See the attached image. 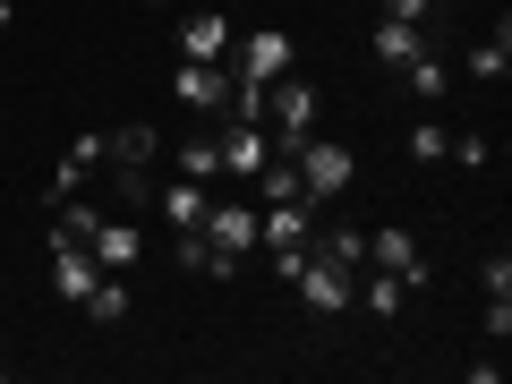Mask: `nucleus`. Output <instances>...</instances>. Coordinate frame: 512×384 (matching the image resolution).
<instances>
[{
	"label": "nucleus",
	"instance_id": "obj_1",
	"mask_svg": "<svg viewBox=\"0 0 512 384\" xmlns=\"http://www.w3.org/2000/svg\"><path fill=\"white\" fill-rule=\"evenodd\" d=\"M291 171H299V197H308V205L342 197V188L359 180V163H350V146H333V137H299V146H291Z\"/></svg>",
	"mask_w": 512,
	"mask_h": 384
},
{
	"label": "nucleus",
	"instance_id": "obj_2",
	"mask_svg": "<svg viewBox=\"0 0 512 384\" xmlns=\"http://www.w3.org/2000/svg\"><path fill=\"white\" fill-rule=\"evenodd\" d=\"M256 120H265V137H274V146H299V137H316V86H299V77L282 69L274 86H265V111H256Z\"/></svg>",
	"mask_w": 512,
	"mask_h": 384
},
{
	"label": "nucleus",
	"instance_id": "obj_3",
	"mask_svg": "<svg viewBox=\"0 0 512 384\" xmlns=\"http://www.w3.org/2000/svg\"><path fill=\"white\" fill-rule=\"evenodd\" d=\"M282 69H291V35H282V26L231 35V77H239V86H274Z\"/></svg>",
	"mask_w": 512,
	"mask_h": 384
},
{
	"label": "nucleus",
	"instance_id": "obj_4",
	"mask_svg": "<svg viewBox=\"0 0 512 384\" xmlns=\"http://www.w3.org/2000/svg\"><path fill=\"white\" fill-rule=\"evenodd\" d=\"M367 265L402 274V291H427V248H419V231H402V222H376V231H367Z\"/></svg>",
	"mask_w": 512,
	"mask_h": 384
},
{
	"label": "nucleus",
	"instance_id": "obj_5",
	"mask_svg": "<svg viewBox=\"0 0 512 384\" xmlns=\"http://www.w3.org/2000/svg\"><path fill=\"white\" fill-rule=\"evenodd\" d=\"M308 231H316V205L308 197H282V205H256V248H308Z\"/></svg>",
	"mask_w": 512,
	"mask_h": 384
},
{
	"label": "nucleus",
	"instance_id": "obj_6",
	"mask_svg": "<svg viewBox=\"0 0 512 384\" xmlns=\"http://www.w3.org/2000/svg\"><path fill=\"white\" fill-rule=\"evenodd\" d=\"M171 94H180L188 111H222L231 103V69H222V60H180V69H171Z\"/></svg>",
	"mask_w": 512,
	"mask_h": 384
},
{
	"label": "nucleus",
	"instance_id": "obj_7",
	"mask_svg": "<svg viewBox=\"0 0 512 384\" xmlns=\"http://www.w3.org/2000/svg\"><path fill=\"white\" fill-rule=\"evenodd\" d=\"M265 154H274L265 120H231V128H222V180H256V171H265Z\"/></svg>",
	"mask_w": 512,
	"mask_h": 384
},
{
	"label": "nucleus",
	"instance_id": "obj_8",
	"mask_svg": "<svg viewBox=\"0 0 512 384\" xmlns=\"http://www.w3.org/2000/svg\"><path fill=\"white\" fill-rule=\"evenodd\" d=\"M137 248H146V239H137V222H103V214H94L86 256L103 265V274H128V265H137Z\"/></svg>",
	"mask_w": 512,
	"mask_h": 384
},
{
	"label": "nucleus",
	"instance_id": "obj_9",
	"mask_svg": "<svg viewBox=\"0 0 512 384\" xmlns=\"http://www.w3.org/2000/svg\"><path fill=\"white\" fill-rule=\"evenodd\" d=\"M94 282H103V265L86 256V239H52V291L60 299H86Z\"/></svg>",
	"mask_w": 512,
	"mask_h": 384
},
{
	"label": "nucleus",
	"instance_id": "obj_10",
	"mask_svg": "<svg viewBox=\"0 0 512 384\" xmlns=\"http://www.w3.org/2000/svg\"><path fill=\"white\" fill-rule=\"evenodd\" d=\"M103 171V137H77L69 154H60V171H52V188H43V205H60V197H77V188Z\"/></svg>",
	"mask_w": 512,
	"mask_h": 384
},
{
	"label": "nucleus",
	"instance_id": "obj_11",
	"mask_svg": "<svg viewBox=\"0 0 512 384\" xmlns=\"http://www.w3.org/2000/svg\"><path fill=\"white\" fill-rule=\"evenodd\" d=\"M154 205H163L171 231H197L205 205H214V188H205V180H163V188H154Z\"/></svg>",
	"mask_w": 512,
	"mask_h": 384
},
{
	"label": "nucleus",
	"instance_id": "obj_12",
	"mask_svg": "<svg viewBox=\"0 0 512 384\" xmlns=\"http://www.w3.org/2000/svg\"><path fill=\"white\" fill-rule=\"evenodd\" d=\"M402 274H384V265H367V274H359V291H350V308H367V316H376V325H393V316H402Z\"/></svg>",
	"mask_w": 512,
	"mask_h": 384
},
{
	"label": "nucleus",
	"instance_id": "obj_13",
	"mask_svg": "<svg viewBox=\"0 0 512 384\" xmlns=\"http://www.w3.org/2000/svg\"><path fill=\"white\" fill-rule=\"evenodd\" d=\"M180 60H231V18H188L180 26Z\"/></svg>",
	"mask_w": 512,
	"mask_h": 384
},
{
	"label": "nucleus",
	"instance_id": "obj_14",
	"mask_svg": "<svg viewBox=\"0 0 512 384\" xmlns=\"http://www.w3.org/2000/svg\"><path fill=\"white\" fill-rule=\"evenodd\" d=\"M504 69H512V26L495 18V35H478V43H470V77H487V86H504Z\"/></svg>",
	"mask_w": 512,
	"mask_h": 384
},
{
	"label": "nucleus",
	"instance_id": "obj_15",
	"mask_svg": "<svg viewBox=\"0 0 512 384\" xmlns=\"http://www.w3.org/2000/svg\"><path fill=\"white\" fill-rule=\"evenodd\" d=\"M419 52H427V35L410 18H384L376 26V60H384V69H402V60H419Z\"/></svg>",
	"mask_w": 512,
	"mask_h": 384
},
{
	"label": "nucleus",
	"instance_id": "obj_16",
	"mask_svg": "<svg viewBox=\"0 0 512 384\" xmlns=\"http://www.w3.org/2000/svg\"><path fill=\"white\" fill-rule=\"evenodd\" d=\"M77 308H86L94 325H128V282H120V274H103L86 299H77Z\"/></svg>",
	"mask_w": 512,
	"mask_h": 384
},
{
	"label": "nucleus",
	"instance_id": "obj_17",
	"mask_svg": "<svg viewBox=\"0 0 512 384\" xmlns=\"http://www.w3.org/2000/svg\"><path fill=\"white\" fill-rule=\"evenodd\" d=\"M171 154H180V180H205V188L222 180V137H188V146H171Z\"/></svg>",
	"mask_w": 512,
	"mask_h": 384
},
{
	"label": "nucleus",
	"instance_id": "obj_18",
	"mask_svg": "<svg viewBox=\"0 0 512 384\" xmlns=\"http://www.w3.org/2000/svg\"><path fill=\"white\" fill-rule=\"evenodd\" d=\"M316 256H333V265H350V274H359V265H367V231H350V222H333V231L316 239Z\"/></svg>",
	"mask_w": 512,
	"mask_h": 384
},
{
	"label": "nucleus",
	"instance_id": "obj_19",
	"mask_svg": "<svg viewBox=\"0 0 512 384\" xmlns=\"http://www.w3.org/2000/svg\"><path fill=\"white\" fill-rule=\"evenodd\" d=\"M402 77H410V94H419V103H436V94L453 86V69H444L436 52H419V60H402Z\"/></svg>",
	"mask_w": 512,
	"mask_h": 384
},
{
	"label": "nucleus",
	"instance_id": "obj_20",
	"mask_svg": "<svg viewBox=\"0 0 512 384\" xmlns=\"http://www.w3.org/2000/svg\"><path fill=\"white\" fill-rule=\"evenodd\" d=\"M410 154H419V163H453V137H444L436 120H419L410 128Z\"/></svg>",
	"mask_w": 512,
	"mask_h": 384
},
{
	"label": "nucleus",
	"instance_id": "obj_21",
	"mask_svg": "<svg viewBox=\"0 0 512 384\" xmlns=\"http://www.w3.org/2000/svg\"><path fill=\"white\" fill-rule=\"evenodd\" d=\"M478 282H487V299H512V256L495 248V256H487V274H478Z\"/></svg>",
	"mask_w": 512,
	"mask_h": 384
},
{
	"label": "nucleus",
	"instance_id": "obj_22",
	"mask_svg": "<svg viewBox=\"0 0 512 384\" xmlns=\"http://www.w3.org/2000/svg\"><path fill=\"white\" fill-rule=\"evenodd\" d=\"M453 163H470V171H487V163H495V146H487V137H453Z\"/></svg>",
	"mask_w": 512,
	"mask_h": 384
},
{
	"label": "nucleus",
	"instance_id": "obj_23",
	"mask_svg": "<svg viewBox=\"0 0 512 384\" xmlns=\"http://www.w3.org/2000/svg\"><path fill=\"white\" fill-rule=\"evenodd\" d=\"M384 18H410V26H419V18H427V0H384Z\"/></svg>",
	"mask_w": 512,
	"mask_h": 384
},
{
	"label": "nucleus",
	"instance_id": "obj_24",
	"mask_svg": "<svg viewBox=\"0 0 512 384\" xmlns=\"http://www.w3.org/2000/svg\"><path fill=\"white\" fill-rule=\"evenodd\" d=\"M0 26H9V0H0Z\"/></svg>",
	"mask_w": 512,
	"mask_h": 384
},
{
	"label": "nucleus",
	"instance_id": "obj_25",
	"mask_svg": "<svg viewBox=\"0 0 512 384\" xmlns=\"http://www.w3.org/2000/svg\"><path fill=\"white\" fill-rule=\"evenodd\" d=\"M146 9H171V0H146Z\"/></svg>",
	"mask_w": 512,
	"mask_h": 384
},
{
	"label": "nucleus",
	"instance_id": "obj_26",
	"mask_svg": "<svg viewBox=\"0 0 512 384\" xmlns=\"http://www.w3.org/2000/svg\"><path fill=\"white\" fill-rule=\"evenodd\" d=\"M0 376H9V367H0Z\"/></svg>",
	"mask_w": 512,
	"mask_h": 384
}]
</instances>
